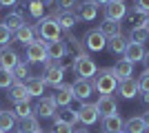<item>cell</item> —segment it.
I'll return each instance as SVG.
<instances>
[{
  "label": "cell",
  "instance_id": "1",
  "mask_svg": "<svg viewBox=\"0 0 149 133\" xmlns=\"http://www.w3.org/2000/svg\"><path fill=\"white\" fill-rule=\"evenodd\" d=\"M118 78L113 73V69H98L96 71V76L91 78V87L96 93L100 95H111L116 89H118Z\"/></svg>",
  "mask_w": 149,
  "mask_h": 133
},
{
  "label": "cell",
  "instance_id": "2",
  "mask_svg": "<svg viewBox=\"0 0 149 133\" xmlns=\"http://www.w3.org/2000/svg\"><path fill=\"white\" fill-rule=\"evenodd\" d=\"M33 33H36V40H47V42H51V40H60L62 29L51 16H47V18L38 20V25L33 27Z\"/></svg>",
  "mask_w": 149,
  "mask_h": 133
},
{
  "label": "cell",
  "instance_id": "3",
  "mask_svg": "<svg viewBox=\"0 0 149 133\" xmlns=\"http://www.w3.org/2000/svg\"><path fill=\"white\" fill-rule=\"evenodd\" d=\"M96 62H93L89 56H74V73L76 78H85V80H91L96 76Z\"/></svg>",
  "mask_w": 149,
  "mask_h": 133
},
{
  "label": "cell",
  "instance_id": "4",
  "mask_svg": "<svg viewBox=\"0 0 149 133\" xmlns=\"http://www.w3.org/2000/svg\"><path fill=\"white\" fill-rule=\"evenodd\" d=\"M62 78H65V69L60 67V62H54V60H49L47 62V67H45V73H42V80L49 87H60L62 84Z\"/></svg>",
  "mask_w": 149,
  "mask_h": 133
},
{
  "label": "cell",
  "instance_id": "5",
  "mask_svg": "<svg viewBox=\"0 0 149 133\" xmlns=\"http://www.w3.org/2000/svg\"><path fill=\"white\" fill-rule=\"evenodd\" d=\"M27 60L29 62H49L47 40H33L31 44H27Z\"/></svg>",
  "mask_w": 149,
  "mask_h": 133
},
{
  "label": "cell",
  "instance_id": "6",
  "mask_svg": "<svg viewBox=\"0 0 149 133\" xmlns=\"http://www.w3.org/2000/svg\"><path fill=\"white\" fill-rule=\"evenodd\" d=\"M33 111H36V118H54L58 111V104L54 100V95H42L38 100V104L33 107Z\"/></svg>",
  "mask_w": 149,
  "mask_h": 133
},
{
  "label": "cell",
  "instance_id": "7",
  "mask_svg": "<svg viewBox=\"0 0 149 133\" xmlns=\"http://www.w3.org/2000/svg\"><path fill=\"white\" fill-rule=\"evenodd\" d=\"M82 44H85L87 51H102L107 47V38L98 29H89V31L85 33V38H82Z\"/></svg>",
  "mask_w": 149,
  "mask_h": 133
},
{
  "label": "cell",
  "instance_id": "8",
  "mask_svg": "<svg viewBox=\"0 0 149 133\" xmlns=\"http://www.w3.org/2000/svg\"><path fill=\"white\" fill-rule=\"evenodd\" d=\"M78 111L71 107H60L54 115V124H69V127H76L78 124Z\"/></svg>",
  "mask_w": 149,
  "mask_h": 133
},
{
  "label": "cell",
  "instance_id": "9",
  "mask_svg": "<svg viewBox=\"0 0 149 133\" xmlns=\"http://www.w3.org/2000/svg\"><path fill=\"white\" fill-rule=\"evenodd\" d=\"M96 109H98L100 118H107V115H116L118 113V102L113 95H100L98 102H96Z\"/></svg>",
  "mask_w": 149,
  "mask_h": 133
},
{
  "label": "cell",
  "instance_id": "10",
  "mask_svg": "<svg viewBox=\"0 0 149 133\" xmlns=\"http://www.w3.org/2000/svg\"><path fill=\"white\" fill-rule=\"evenodd\" d=\"M127 16V5L125 0H111L109 5H105V18L107 20H123Z\"/></svg>",
  "mask_w": 149,
  "mask_h": 133
},
{
  "label": "cell",
  "instance_id": "11",
  "mask_svg": "<svg viewBox=\"0 0 149 133\" xmlns=\"http://www.w3.org/2000/svg\"><path fill=\"white\" fill-rule=\"evenodd\" d=\"M18 62H20V58H18V53H16L11 47H0V69L13 71Z\"/></svg>",
  "mask_w": 149,
  "mask_h": 133
},
{
  "label": "cell",
  "instance_id": "12",
  "mask_svg": "<svg viewBox=\"0 0 149 133\" xmlns=\"http://www.w3.org/2000/svg\"><path fill=\"white\" fill-rule=\"evenodd\" d=\"M71 89H74V100H82V102L93 93L91 80H85V78H76V82L71 84Z\"/></svg>",
  "mask_w": 149,
  "mask_h": 133
},
{
  "label": "cell",
  "instance_id": "13",
  "mask_svg": "<svg viewBox=\"0 0 149 133\" xmlns=\"http://www.w3.org/2000/svg\"><path fill=\"white\" fill-rule=\"evenodd\" d=\"M98 118H100V113H98V109H96V104L82 102V107L78 109V120H80L85 127H89V124H93Z\"/></svg>",
  "mask_w": 149,
  "mask_h": 133
},
{
  "label": "cell",
  "instance_id": "14",
  "mask_svg": "<svg viewBox=\"0 0 149 133\" xmlns=\"http://www.w3.org/2000/svg\"><path fill=\"white\" fill-rule=\"evenodd\" d=\"M120 93V98H125V100H131V98H136L138 91H140V87H138V80H134V78H127V80H120L118 82V89H116Z\"/></svg>",
  "mask_w": 149,
  "mask_h": 133
},
{
  "label": "cell",
  "instance_id": "15",
  "mask_svg": "<svg viewBox=\"0 0 149 133\" xmlns=\"http://www.w3.org/2000/svg\"><path fill=\"white\" fill-rule=\"evenodd\" d=\"M47 56H49V60H54V62H60L62 58L67 56V44H65V40H51V42H47Z\"/></svg>",
  "mask_w": 149,
  "mask_h": 133
},
{
  "label": "cell",
  "instance_id": "16",
  "mask_svg": "<svg viewBox=\"0 0 149 133\" xmlns=\"http://www.w3.org/2000/svg\"><path fill=\"white\" fill-rule=\"evenodd\" d=\"M54 100H56L58 107H69L71 100H74V89H71V84L62 82L60 87L56 89V93H54Z\"/></svg>",
  "mask_w": 149,
  "mask_h": 133
},
{
  "label": "cell",
  "instance_id": "17",
  "mask_svg": "<svg viewBox=\"0 0 149 133\" xmlns=\"http://www.w3.org/2000/svg\"><path fill=\"white\" fill-rule=\"evenodd\" d=\"M98 31L102 33L107 40H109V38H116V36H123V27H120L118 20H107V18H105L102 22H100Z\"/></svg>",
  "mask_w": 149,
  "mask_h": 133
},
{
  "label": "cell",
  "instance_id": "18",
  "mask_svg": "<svg viewBox=\"0 0 149 133\" xmlns=\"http://www.w3.org/2000/svg\"><path fill=\"white\" fill-rule=\"evenodd\" d=\"M98 16V5L93 0H85L80 7H78V20H85V22H91Z\"/></svg>",
  "mask_w": 149,
  "mask_h": 133
},
{
  "label": "cell",
  "instance_id": "19",
  "mask_svg": "<svg viewBox=\"0 0 149 133\" xmlns=\"http://www.w3.org/2000/svg\"><path fill=\"white\" fill-rule=\"evenodd\" d=\"M111 69H113V73H116V78H118V80H127V78L134 76V62H131V60H127V58H120V60L113 64Z\"/></svg>",
  "mask_w": 149,
  "mask_h": 133
},
{
  "label": "cell",
  "instance_id": "20",
  "mask_svg": "<svg viewBox=\"0 0 149 133\" xmlns=\"http://www.w3.org/2000/svg\"><path fill=\"white\" fill-rule=\"evenodd\" d=\"M123 129H125V120L120 118L118 113L102 118V131H105V133H120Z\"/></svg>",
  "mask_w": 149,
  "mask_h": 133
},
{
  "label": "cell",
  "instance_id": "21",
  "mask_svg": "<svg viewBox=\"0 0 149 133\" xmlns=\"http://www.w3.org/2000/svg\"><path fill=\"white\" fill-rule=\"evenodd\" d=\"M2 25H5L11 33H16L20 27L25 25V16H22L20 11H11V13H7L5 18H2Z\"/></svg>",
  "mask_w": 149,
  "mask_h": 133
},
{
  "label": "cell",
  "instance_id": "22",
  "mask_svg": "<svg viewBox=\"0 0 149 133\" xmlns=\"http://www.w3.org/2000/svg\"><path fill=\"white\" fill-rule=\"evenodd\" d=\"M25 87H27V91H29L31 98H42L47 82H45L42 78H33V76H31L29 80H25Z\"/></svg>",
  "mask_w": 149,
  "mask_h": 133
},
{
  "label": "cell",
  "instance_id": "23",
  "mask_svg": "<svg viewBox=\"0 0 149 133\" xmlns=\"http://www.w3.org/2000/svg\"><path fill=\"white\" fill-rule=\"evenodd\" d=\"M54 20L60 25L62 31H69V29H71V27L78 22V13H76V11H60Z\"/></svg>",
  "mask_w": 149,
  "mask_h": 133
},
{
  "label": "cell",
  "instance_id": "24",
  "mask_svg": "<svg viewBox=\"0 0 149 133\" xmlns=\"http://www.w3.org/2000/svg\"><path fill=\"white\" fill-rule=\"evenodd\" d=\"M9 98L13 102H29V91H27L25 82H13V87L9 89Z\"/></svg>",
  "mask_w": 149,
  "mask_h": 133
},
{
  "label": "cell",
  "instance_id": "25",
  "mask_svg": "<svg viewBox=\"0 0 149 133\" xmlns=\"http://www.w3.org/2000/svg\"><path fill=\"white\" fill-rule=\"evenodd\" d=\"M125 58L131 60V62H140L145 58V47L138 42H129L127 44V49H125Z\"/></svg>",
  "mask_w": 149,
  "mask_h": 133
},
{
  "label": "cell",
  "instance_id": "26",
  "mask_svg": "<svg viewBox=\"0 0 149 133\" xmlns=\"http://www.w3.org/2000/svg\"><path fill=\"white\" fill-rule=\"evenodd\" d=\"M13 40H18V42H22L27 47V44H31L33 40H36V33H33V27H29V25H22L18 29V31L13 33Z\"/></svg>",
  "mask_w": 149,
  "mask_h": 133
},
{
  "label": "cell",
  "instance_id": "27",
  "mask_svg": "<svg viewBox=\"0 0 149 133\" xmlns=\"http://www.w3.org/2000/svg\"><path fill=\"white\" fill-rule=\"evenodd\" d=\"M147 127H145L143 115H134L129 120H125V133H145Z\"/></svg>",
  "mask_w": 149,
  "mask_h": 133
},
{
  "label": "cell",
  "instance_id": "28",
  "mask_svg": "<svg viewBox=\"0 0 149 133\" xmlns=\"http://www.w3.org/2000/svg\"><path fill=\"white\" fill-rule=\"evenodd\" d=\"M38 131H40V122L36 115H29L18 122V133H38Z\"/></svg>",
  "mask_w": 149,
  "mask_h": 133
},
{
  "label": "cell",
  "instance_id": "29",
  "mask_svg": "<svg viewBox=\"0 0 149 133\" xmlns=\"http://www.w3.org/2000/svg\"><path fill=\"white\" fill-rule=\"evenodd\" d=\"M127 44H129V40L125 38V36H116V38H109V40H107V49L111 51V53H123V56H125Z\"/></svg>",
  "mask_w": 149,
  "mask_h": 133
},
{
  "label": "cell",
  "instance_id": "30",
  "mask_svg": "<svg viewBox=\"0 0 149 133\" xmlns=\"http://www.w3.org/2000/svg\"><path fill=\"white\" fill-rule=\"evenodd\" d=\"M11 113L16 115V120H25V118H29L33 113V107H31L29 102H13Z\"/></svg>",
  "mask_w": 149,
  "mask_h": 133
},
{
  "label": "cell",
  "instance_id": "31",
  "mask_svg": "<svg viewBox=\"0 0 149 133\" xmlns=\"http://www.w3.org/2000/svg\"><path fill=\"white\" fill-rule=\"evenodd\" d=\"M129 42H138V44H145L149 40V27H136L129 31Z\"/></svg>",
  "mask_w": 149,
  "mask_h": 133
},
{
  "label": "cell",
  "instance_id": "32",
  "mask_svg": "<svg viewBox=\"0 0 149 133\" xmlns=\"http://www.w3.org/2000/svg\"><path fill=\"white\" fill-rule=\"evenodd\" d=\"M16 127V115L11 111H0V131H11Z\"/></svg>",
  "mask_w": 149,
  "mask_h": 133
},
{
  "label": "cell",
  "instance_id": "33",
  "mask_svg": "<svg viewBox=\"0 0 149 133\" xmlns=\"http://www.w3.org/2000/svg\"><path fill=\"white\" fill-rule=\"evenodd\" d=\"M11 73H13V78H16V82H25V80L31 78L29 76V64H25V62H18Z\"/></svg>",
  "mask_w": 149,
  "mask_h": 133
},
{
  "label": "cell",
  "instance_id": "34",
  "mask_svg": "<svg viewBox=\"0 0 149 133\" xmlns=\"http://www.w3.org/2000/svg\"><path fill=\"white\" fill-rule=\"evenodd\" d=\"M67 42H69V47L76 51V58H78V56H87V53H85V44H82V40H78L69 31H67Z\"/></svg>",
  "mask_w": 149,
  "mask_h": 133
},
{
  "label": "cell",
  "instance_id": "35",
  "mask_svg": "<svg viewBox=\"0 0 149 133\" xmlns=\"http://www.w3.org/2000/svg\"><path fill=\"white\" fill-rule=\"evenodd\" d=\"M129 22H131V29H136V27H145V22H147V13L143 11H131L129 13Z\"/></svg>",
  "mask_w": 149,
  "mask_h": 133
},
{
  "label": "cell",
  "instance_id": "36",
  "mask_svg": "<svg viewBox=\"0 0 149 133\" xmlns=\"http://www.w3.org/2000/svg\"><path fill=\"white\" fill-rule=\"evenodd\" d=\"M13 82H16V78H13L11 71H5L0 69V89H11Z\"/></svg>",
  "mask_w": 149,
  "mask_h": 133
},
{
  "label": "cell",
  "instance_id": "37",
  "mask_svg": "<svg viewBox=\"0 0 149 133\" xmlns=\"http://www.w3.org/2000/svg\"><path fill=\"white\" fill-rule=\"evenodd\" d=\"M29 13L33 18H42V11H45V5L42 2H38V0H29V5H27Z\"/></svg>",
  "mask_w": 149,
  "mask_h": 133
},
{
  "label": "cell",
  "instance_id": "38",
  "mask_svg": "<svg viewBox=\"0 0 149 133\" xmlns=\"http://www.w3.org/2000/svg\"><path fill=\"white\" fill-rule=\"evenodd\" d=\"M11 38H13V33L9 31L2 22H0V47H7V44L11 42Z\"/></svg>",
  "mask_w": 149,
  "mask_h": 133
},
{
  "label": "cell",
  "instance_id": "39",
  "mask_svg": "<svg viewBox=\"0 0 149 133\" xmlns=\"http://www.w3.org/2000/svg\"><path fill=\"white\" fill-rule=\"evenodd\" d=\"M138 87H140L143 93H149V69H145L143 76L138 78Z\"/></svg>",
  "mask_w": 149,
  "mask_h": 133
},
{
  "label": "cell",
  "instance_id": "40",
  "mask_svg": "<svg viewBox=\"0 0 149 133\" xmlns=\"http://www.w3.org/2000/svg\"><path fill=\"white\" fill-rule=\"evenodd\" d=\"M76 5V0H56V7H60L62 11H71Z\"/></svg>",
  "mask_w": 149,
  "mask_h": 133
},
{
  "label": "cell",
  "instance_id": "41",
  "mask_svg": "<svg viewBox=\"0 0 149 133\" xmlns=\"http://www.w3.org/2000/svg\"><path fill=\"white\" fill-rule=\"evenodd\" d=\"M51 133H74V127H69V124H54Z\"/></svg>",
  "mask_w": 149,
  "mask_h": 133
},
{
  "label": "cell",
  "instance_id": "42",
  "mask_svg": "<svg viewBox=\"0 0 149 133\" xmlns=\"http://www.w3.org/2000/svg\"><path fill=\"white\" fill-rule=\"evenodd\" d=\"M136 9L143 13H149V0H136Z\"/></svg>",
  "mask_w": 149,
  "mask_h": 133
},
{
  "label": "cell",
  "instance_id": "43",
  "mask_svg": "<svg viewBox=\"0 0 149 133\" xmlns=\"http://www.w3.org/2000/svg\"><path fill=\"white\" fill-rule=\"evenodd\" d=\"M18 0H0V7H16Z\"/></svg>",
  "mask_w": 149,
  "mask_h": 133
},
{
  "label": "cell",
  "instance_id": "44",
  "mask_svg": "<svg viewBox=\"0 0 149 133\" xmlns=\"http://www.w3.org/2000/svg\"><path fill=\"white\" fill-rule=\"evenodd\" d=\"M143 120H145V127L149 129V111H145V113H143Z\"/></svg>",
  "mask_w": 149,
  "mask_h": 133
},
{
  "label": "cell",
  "instance_id": "45",
  "mask_svg": "<svg viewBox=\"0 0 149 133\" xmlns=\"http://www.w3.org/2000/svg\"><path fill=\"white\" fill-rule=\"evenodd\" d=\"M143 62H145V69H149V53H145V58H143Z\"/></svg>",
  "mask_w": 149,
  "mask_h": 133
},
{
  "label": "cell",
  "instance_id": "46",
  "mask_svg": "<svg viewBox=\"0 0 149 133\" xmlns=\"http://www.w3.org/2000/svg\"><path fill=\"white\" fill-rule=\"evenodd\" d=\"M93 2H96V5H109L111 0H93Z\"/></svg>",
  "mask_w": 149,
  "mask_h": 133
},
{
  "label": "cell",
  "instance_id": "47",
  "mask_svg": "<svg viewBox=\"0 0 149 133\" xmlns=\"http://www.w3.org/2000/svg\"><path fill=\"white\" fill-rule=\"evenodd\" d=\"M74 133H89L87 129H74Z\"/></svg>",
  "mask_w": 149,
  "mask_h": 133
},
{
  "label": "cell",
  "instance_id": "48",
  "mask_svg": "<svg viewBox=\"0 0 149 133\" xmlns=\"http://www.w3.org/2000/svg\"><path fill=\"white\" fill-rule=\"evenodd\" d=\"M38 2H42V5L47 7V5H51V2H54V0H38Z\"/></svg>",
  "mask_w": 149,
  "mask_h": 133
},
{
  "label": "cell",
  "instance_id": "49",
  "mask_svg": "<svg viewBox=\"0 0 149 133\" xmlns=\"http://www.w3.org/2000/svg\"><path fill=\"white\" fill-rule=\"evenodd\" d=\"M143 102H147V104H149V93H143Z\"/></svg>",
  "mask_w": 149,
  "mask_h": 133
},
{
  "label": "cell",
  "instance_id": "50",
  "mask_svg": "<svg viewBox=\"0 0 149 133\" xmlns=\"http://www.w3.org/2000/svg\"><path fill=\"white\" fill-rule=\"evenodd\" d=\"M145 27H149V13H147V22H145Z\"/></svg>",
  "mask_w": 149,
  "mask_h": 133
},
{
  "label": "cell",
  "instance_id": "51",
  "mask_svg": "<svg viewBox=\"0 0 149 133\" xmlns=\"http://www.w3.org/2000/svg\"><path fill=\"white\" fill-rule=\"evenodd\" d=\"M120 133H125V129H123V131H120Z\"/></svg>",
  "mask_w": 149,
  "mask_h": 133
},
{
  "label": "cell",
  "instance_id": "52",
  "mask_svg": "<svg viewBox=\"0 0 149 133\" xmlns=\"http://www.w3.org/2000/svg\"><path fill=\"white\" fill-rule=\"evenodd\" d=\"M38 133H45V131H38Z\"/></svg>",
  "mask_w": 149,
  "mask_h": 133
},
{
  "label": "cell",
  "instance_id": "53",
  "mask_svg": "<svg viewBox=\"0 0 149 133\" xmlns=\"http://www.w3.org/2000/svg\"><path fill=\"white\" fill-rule=\"evenodd\" d=\"M0 133H5V131H0Z\"/></svg>",
  "mask_w": 149,
  "mask_h": 133
},
{
  "label": "cell",
  "instance_id": "54",
  "mask_svg": "<svg viewBox=\"0 0 149 133\" xmlns=\"http://www.w3.org/2000/svg\"><path fill=\"white\" fill-rule=\"evenodd\" d=\"M16 133H18V131H16Z\"/></svg>",
  "mask_w": 149,
  "mask_h": 133
}]
</instances>
